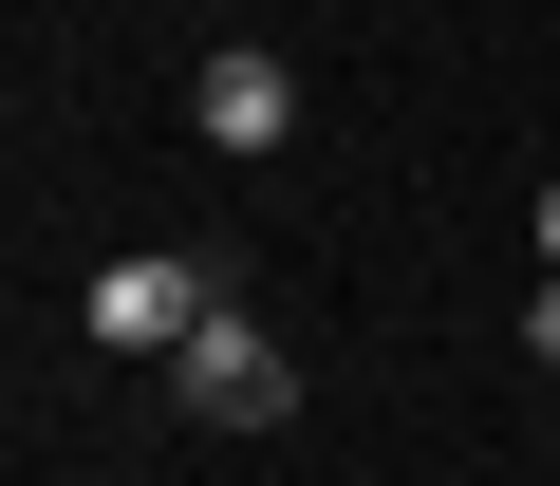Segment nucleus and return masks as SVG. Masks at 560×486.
Masks as SVG:
<instances>
[{
    "mask_svg": "<svg viewBox=\"0 0 560 486\" xmlns=\"http://www.w3.org/2000/svg\"><path fill=\"white\" fill-rule=\"evenodd\" d=\"M187 131H206V150H280V131H300V76H280L261 38H224V57L187 76Z\"/></svg>",
    "mask_w": 560,
    "mask_h": 486,
    "instance_id": "obj_3",
    "label": "nucleus"
},
{
    "mask_svg": "<svg viewBox=\"0 0 560 486\" xmlns=\"http://www.w3.org/2000/svg\"><path fill=\"white\" fill-rule=\"evenodd\" d=\"M168 374H187V412H206V430H280V412H300V356H280V337H261L243 300H224V319H206V337H187Z\"/></svg>",
    "mask_w": 560,
    "mask_h": 486,
    "instance_id": "obj_1",
    "label": "nucleus"
},
{
    "mask_svg": "<svg viewBox=\"0 0 560 486\" xmlns=\"http://www.w3.org/2000/svg\"><path fill=\"white\" fill-rule=\"evenodd\" d=\"M206 319H224V281H206V263H168V243L94 263V337H113V356H187Z\"/></svg>",
    "mask_w": 560,
    "mask_h": 486,
    "instance_id": "obj_2",
    "label": "nucleus"
},
{
    "mask_svg": "<svg viewBox=\"0 0 560 486\" xmlns=\"http://www.w3.org/2000/svg\"><path fill=\"white\" fill-rule=\"evenodd\" d=\"M541 263H560V187H541Z\"/></svg>",
    "mask_w": 560,
    "mask_h": 486,
    "instance_id": "obj_5",
    "label": "nucleus"
},
{
    "mask_svg": "<svg viewBox=\"0 0 560 486\" xmlns=\"http://www.w3.org/2000/svg\"><path fill=\"white\" fill-rule=\"evenodd\" d=\"M523 356H541V374H560V263H541V300H523Z\"/></svg>",
    "mask_w": 560,
    "mask_h": 486,
    "instance_id": "obj_4",
    "label": "nucleus"
}]
</instances>
